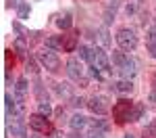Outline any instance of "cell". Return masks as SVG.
<instances>
[{"mask_svg": "<svg viewBox=\"0 0 156 138\" xmlns=\"http://www.w3.org/2000/svg\"><path fill=\"white\" fill-rule=\"evenodd\" d=\"M37 111L42 113V115H46V117H48L50 113H52V107H50V103H48V100H44V103H40V107H37Z\"/></svg>", "mask_w": 156, "mask_h": 138, "instance_id": "cell-21", "label": "cell"}, {"mask_svg": "<svg viewBox=\"0 0 156 138\" xmlns=\"http://www.w3.org/2000/svg\"><path fill=\"white\" fill-rule=\"evenodd\" d=\"M12 52H15V50H11V48L4 52V57H6V71H11L12 65H15V54H12Z\"/></svg>", "mask_w": 156, "mask_h": 138, "instance_id": "cell-20", "label": "cell"}, {"mask_svg": "<svg viewBox=\"0 0 156 138\" xmlns=\"http://www.w3.org/2000/svg\"><path fill=\"white\" fill-rule=\"evenodd\" d=\"M67 84H56V94L58 96H69V88H65Z\"/></svg>", "mask_w": 156, "mask_h": 138, "instance_id": "cell-24", "label": "cell"}, {"mask_svg": "<svg viewBox=\"0 0 156 138\" xmlns=\"http://www.w3.org/2000/svg\"><path fill=\"white\" fill-rule=\"evenodd\" d=\"M9 134H12V138H27L25 128L19 124V121H12V124L9 125Z\"/></svg>", "mask_w": 156, "mask_h": 138, "instance_id": "cell-12", "label": "cell"}, {"mask_svg": "<svg viewBox=\"0 0 156 138\" xmlns=\"http://www.w3.org/2000/svg\"><path fill=\"white\" fill-rule=\"evenodd\" d=\"M87 124L92 125V130H106V128H108V124H106V121H102V119H90Z\"/></svg>", "mask_w": 156, "mask_h": 138, "instance_id": "cell-19", "label": "cell"}, {"mask_svg": "<svg viewBox=\"0 0 156 138\" xmlns=\"http://www.w3.org/2000/svg\"><path fill=\"white\" fill-rule=\"evenodd\" d=\"M110 88L115 92H119V94H127V92L133 90V84H131V80H119V82H115Z\"/></svg>", "mask_w": 156, "mask_h": 138, "instance_id": "cell-10", "label": "cell"}, {"mask_svg": "<svg viewBox=\"0 0 156 138\" xmlns=\"http://www.w3.org/2000/svg\"><path fill=\"white\" fill-rule=\"evenodd\" d=\"M87 107H90V111L96 113V115H104V113L110 109V105H108V99H106V96H102V94H96V96H92V99L87 100Z\"/></svg>", "mask_w": 156, "mask_h": 138, "instance_id": "cell-7", "label": "cell"}, {"mask_svg": "<svg viewBox=\"0 0 156 138\" xmlns=\"http://www.w3.org/2000/svg\"><path fill=\"white\" fill-rule=\"evenodd\" d=\"M144 103H133V109H131V115H129V121H137L142 115H144Z\"/></svg>", "mask_w": 156, "mask_h": 138, "instance_id": "cell-13", "label": "cell"}, {"mask_svg": "<svg viewBox=\"0 0 156 138\" xmlns=\"http://www.w3.org/2000/svg\"><path fill=\"white\" fill-rule=\"evenodd\" d=\"M29 128L36 130V132H40V134H52V132H54V125L50 124L48 117L42 115V113H36V115L29 117Z\"/></svg>", "mask_w": 156, "mask_h": 138, "instance_id": "cell-6", "label": "cell"}, {"mask_svg": "<svg viewBox=\"0 0 156 138\" xmlns=\"http://www.w3.org/2000/svg\"><path fill=\"white\" fill-rule=\"evenodd\" d=\"M19 19H27V15H29V4L23 2V4H19Z\"/></svg>", "mask_w": 156, "mask_h": 138, "instance_id": "cell-23", "label": "cell"}, {"mask_svg": "<svg viewBox=\"0 0 156 138\" xmlns=\"http://www.w3.org/2000/svg\"><path fill=\"white\" fill-rule=\"evenodd\" d=\"M15 50H17V54H19L21 59H25V57H27V48H25V42H23V38H19V40L15 42Z\"/></svg>", "mask_w": 156, "mask_h": 138, "instance_id": "cell-17", "label": "cell"}, {"mask_svg": "<svg viewBox=\"0 0 156 138\" xmlns=\"http://www.w3.org/2000/svg\"><path fill=\"white\" fill-rule=\"evenodd\" d=\"M77 42H79V32H71V34L62 36V50L73 52V50L77 48Z\"/></svg>", "mask_w": 156, "mask_h": 138, "instance_id": "cell-9", "label": "cell"}, {"mask_svg": "<svg viewBox=\"0 0 156 138\" xmlns=\"http://www.w3.org/2000/svg\"><path fill=\"white\" fill-rule=\"evenodd\" d=\"M110 63H112V69H115L123 80H131L133 75L137 73V69H135V61H133L125 50H121V48L119 50H112V54H110Z\"/></svg>", "mask_w": 156, "mask_h": 138, "instance_id": "cell-1", "label": "cell"}, {"mask_svg": "<svg viewBox=\"0 0 156 138\" xmlns=\"http://www.w3.org/2000/svg\"><path fill=\"white\" fill-rule=\"evenodd\" d=\"M90 73H92V77H96L98 82H100V80H102V73H100V69H96V67H94V65H92V67H90Z\"/></svg>", "mask_w": 156, "mask_h": 138, "instance_id": "cell-27", "label": "cell"}, {"mask_svg": "<svg viewBox=\"0 0 156 138\" xmlns=\"http://www.w3.org/2000/svg\"><path fill=\"white\" fill-rule=\"evenodd\" d=\"M15 92H17V100H19V103H23L25 92H27V80H25V77H19V80H17Z\"/></svg>", "mask_w": 156, "mask_h": 138, "instance_id": "cell-11", "label": "cell"}, {"mask_svg": "<svg viewBox=\"0 0 156 138\" xmlns=\"http://www.w3.org/2000/svg\"><path fill=\"white\" fill-rule=\"evenodd\" d=\"M4 103H6V113H9V115H11V113H12V115L19 113V111H17V107H15V100H12L11 94H4Z\"/></svg>", "mask_w": 156, "mask_h": 138, "instance_id": "cell-16", "label": "cell"}, {"mask_svg": "<svg viewBox=\"0 0 156 138\" xmlns=\"http://www.w3.org/2000/svg\"><path fill=\"white\" fill-rule=\"evenodd\" d=\"M125 138H135V136H131V134H127V136H125Z\"/></svg>", "mask_w": 156, "mask_h": 138, "instance_id": "cell-32", "label": "cell"}, {"mask_svg": "<svg viewBox=\"0 0 156 138\" xmlns=\"http://www.w3.org/2000/svg\"><path fill=\"white\" fill-rule=\"evenodd\" d=\"M46 46H48L50 50L60 48V46H62V36L60 38H48V40H46Z\"/></svg>", "mask_w": 156, "mask_h": 138, "instance_id": "cell-18", "label": "cell"}, {"mask_svg": "<svg viewBox=\"0 0 156 138\" xmlns=\"http://www.w3.org/2000/svg\"><path fill=\"white\" fill-rule=\"evenodd\" d=\"M83 105V99H75L73 100V107H81Z\"/></svg>", "mask_w": 156, "mask_h": 138, "instance_id": "cell-30", "label": "cell"}, {"mask_svg": "<svg viewBox=\"0 0 156 138\" xmlns=\"http://www.w3.org/2000/svg\"><path fill=\"white\" fill-rule=\"evenodd\" d=\"M79 57H81L83 61H90V48H87V46H79Z\"/></svg>", "mask_w": 156, "mask_h": 138, "instance_id": "cell-25", "label": "cell"}, {"mask_svg": "<svg viewBox=\"0 0 156 138\" xmlns=\"http://www.w3.org/2000/svg\"><path fill=\"white\" fill-rule=\"evenodd\" d=\"M90 63L96 67V69H102V71H108V73H112V69H110V61H108L106 52L96 46V48H90Z\"/></svg>", "mask_w": 156, "mask_h": 138, "instance_id": "cell-4", "label": "cell"}, {"mask_svg": "<svg viewBox=\"0 0 156 138\" xmlns=\"http://www.w3.org/2000/svg\"><path fill=\"white\" fill-rule=\"evenodd\" d=\"M67 73H69L71 80H75V82H79V80H81V84H85V80H83V67H81V63L77 61V59H69V61H67Z\"/></svg>", "mask_w": 156, "mask_h": 138, "instance_id": "cell-8", "label": "cell"}, {"mask_svg": "<svg viewBox=\"0 0 156 138\" xmlns=\"http://www.w3.org/2000/svg\"><path fill=\"white\" fill-rule=\"evenodd\" d=\"M56 25H58L60 29H69L73 25V19H71V15H60L58 19H56Z\"/></svg>", "mask_w": 156, "mask_h": 138, "instance_id": "cell-15", "label": "cell"}, {"mask_svg": "<svg viewBox=\"0 0 156 138\" xmlns=\"http://www.w3.org/2000/svg\"><path fill=\"white\" fill-rule=\"evenodd\" d=\"M12 29L19 34V38H25V29H23V27H21L19 23H17V21H12Z\"/></svg>", "mask_w": 156, "mask_h": 138, "instance_id": "cell-26", "label": "cell"}, {"mask_svg": "<svg viewBox=\"0 0 156 138\" xmlns=\"http://www.w3.org/2000/svg\"><path fill=\"white\" fill-rule=\"evenodd\" d=\"M144 138H156V121H152V124L144 130Z\"/></svg>", "mask_w": 156, "mask_h": 138, "instance_id": "cell-22", "label": "cell"}, {"mask_svg": "<svg viewBox=\"0 0 156 138\" xmlns=\"http://www.w3.org/2000/svg\"><path fill=\"white\" fill-rule=\"evenodd\" d=\"M27 71H34V73H37V69H36V63L31 61V59L27 61Z\"/></svg>", "mask_w": 156, "mask_h": 138, "instance_id": "cell-29", "label": "cell"}, {"mask_svg": "<svg viewBox=\"0 0 156 138\" xmlns=\"http://www.w3.org/2000/svg\"><path fill=\"white\" fill-rule=\"evenodd\" d=\"M85 124H87V117H83V115H79V113L71 117V128H73V130H81V128H83Z\"/></svg>", "mask_w": 156, "mask_h": 138, "instance_id": "cell-14", "label": "cell"}, {"mask_svg": "<svg viewBox=\"0 0 156 138\" xmlns=\"http://www.w3.org/2000/svg\"><path fill=\"white\" fill-rule=\"evenodd\" d=\"M150 100H156V90L152 92V94H150Z\"/></svg>", "mask_w": 156, "mask_h": 138, "instance_id": "cell-31", "label": "cell"}, {"mask_svg": "<svg viewBox=\"0 0 156 138\" xmlns=\"http://www.w3.org/2000/svg\"><path fill=\"white\" fill-rule=\"evenodd\" d=\"M87 138H104V134H102V130H92L87 134Z\"/></svg>", "mask_w": 156, "mask_h": 138, "instance_id": "cell-28", "label": "cell"}, {"mask_svg": "<svg viewBox=\"0 0 156 138\" xmlns=\"http://www.w3.org/2000/svg\"><path fill=\"white\" fill-rule=\"evenodd\" d=\"M117 44H119L121 50H127V52H131V50L137 48V36H135V32L129 29V27H123L117 32Z\"/></svg>", "mask_w": 156, "mask_h": 138, "instance_id": "cell-2", "label": "cell"}, {"mask_svg": "<svg viewBox=\"0 0 156 138\" xmlns=\"http://www.w3.org/2000/svg\"><path fill=\"white\" fill-rule=\"evenodd\" d=\"M154 88H156V75H154Z\"/></svg>", "mask_w": 156, "mask_h": 138, "instance_id": "cell-33", "label": "cell"}, {"mask_svg": "<svg viewBox=\"0 0 156 138\" xmlns=\"http://www.w3.org/2000/svg\"><path fill=\"white\" fill-rule=\"evenodd\" d=\"M37 59L42 63V67H46L48 71H58L60 69V59H58V54H56L54 50H50V48L40 50V52H37Z\"/></svg>", "mask_w": 156, "mask_h": 138, "instance_id": "cell-5", "label": "cell"}, {"mask_svg": "<svg viewBox=\"0 0 156 138\" xmlns=\"http://www.w3.org/2000/svg\"><path fill=\"white\" fill-rule=\"evenodd\" d=\"M131 109H133V103L127 99H121L115 107H112V117L117 124H125L129 121V115H131Z\"/></svg>", "mask_w": 156, "mask_h": 138, "instance_id": "cell-3", "label": "cell"}]
</instances>
